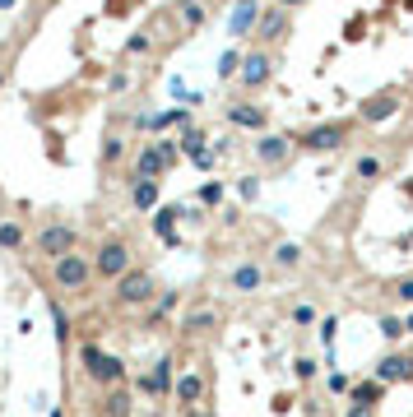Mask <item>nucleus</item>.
Here are the masks:
<instances>
[{
	"label": "nucleus",
	"instance_id": "obj_1",
	"mask_svg": "<svg viewBox=\"0 0 413 417\" xmlns=\"http://www.w3.org/2000/svg\"><path fill=\"white\" fill-rule=\"evenodd\" d=\"M349 135H353V121H321V125H311V130H302L292 144L302 154H339L349 144Z\"/></svg>",
	"mask_w": 413,
	"mask_h": 417
},
{
	"label": "nucleus",
	"instance_id": "obj_2",
	"mask_svg": "<svg viewBox=\"0 0 413 417\" xmlns=\"http://www.w3.org/2000/svg\"><path fill=\"white\" fill-rule=\"evenodd\" d=\"M79 362H84V371H89L93 385H103V389L125 385V362L121 357H112V353H103L98 343H84V348H79Z\"/></svg>",
	"mask_w": 413,
	"mask_h": 417
},
{
	"label": "nucleus",
	"instance_id": "obj_3",
	"mask_svg": "<svg viewBox=\"0 0 413 417\" xmlns=\"http://www.w3.org/2000/svg\"><path fill=\"white\" fill-rule=\"evenodd\" d=\"M130 269H135V255H130V246H125L121 237H107V241L98 246V255H93V274L107 278V283L125 278Z\"/></svg>",
	"mask_w": 413,
	"mask_h": 417
},
{
	"label": "nucleus",
	"instance_id": "obj_4",
	"mask_svg": "<svg viewBox=\"0 0 413 417\" xmlns=\"http://www.w3.org/2000/svg\"><path fill=\"white\" fill-rule=\"evenodd\" d=\"M93 278H98L93 274V260L89 255H79V250L75 255H61V260L51 264V283H56L61 293H84Z\"/></svg>",
	"mask_w": 413,
	"mask_h": 417
},
{
	"label": "nucleus",
	"instance_id": "obj_5",
	"mask_svg": "<svg viewBox=\"0 0 413 417\" xmlns=\"http://www.w3.org/2000/svg\"><path fill=\"white\" fill-rule=\"evenodd\" d=\"M79 250V232L70 228V223H46L42 232H37V255L42 260H61V255H75Z\"/></svg>",
	"mask_w": 413,
	"mask_h": 417
},
{
	"label": "nucleus",
	"instance_id": "obj_6",
	"mask_svg": "<svg viewBox=\"0 0 413 417\" xmlns=\"http://www.w3.org/2000/svg\"><path fill=\"white\" fill-rule=\"evenodd\" d=\"M153 297H158V283L149 269H130L125 278H116V306H149Z\"/></svg>",
	"mask_w": 413,
	"mask_h": 417
},
{
	"label": "nucleus",
	"instance_id": "obj_7",
	"mask_svg": "<svg viewBox=\"0 0 413 417\" xmlns=\"http://www.w3.org/2000/svg\"><path fill=\"white\" fill-rule=\"evenodd\" d=\"M371 376L381 380V385H409L413 380V353H404V348H390V353L371 367Z\"/></svg>",
	"mask_w": 413,
	"mask_h": 417
},
{
	"label": "nucleus",
	"instance_id": "obj_8",
	"mask_svg": "<svg viewBox=\"0 0 413 417\" xmlns=\"http://www.w3.org/2000/svg\"><path fill=\"white\" fill-rule=\"evenodd\" d=\"M270 75H274V56H270V51H246L237 84H242L246 93H261L265 84H270Z\"/></svg>",
	"mask_w": 413,
	"mask_h": 417
},
{
	"label": "nucleus",
	"instance_id": "obj_9",
	"mask_svg": "<svg viewBox=\"0 0 413 417\" xmlns=\"http://www.w3.org/2000/svg\"><path fill=\"white\" fill-rule=\"evenodd\" d=\"M358 116H362L367 125H385V121H395V116H399V89H381V93H371V98H362Z\"/></svg>",
	"mask_w": 413,
	"mask_h": 417
},
{
	"label": "nucleus",
	"instance_id": "obj_10",
	"mask_svg": "<svg viewBox=\"0 0 413 417\" xmlns=\"http://www.w3.org/2000/svg\"><path fill=\"white\" fill-rule=\"evenodd\" d=\"M172 163L163 154V144L149 139V144H139V158H135V181H158V176H168Z\"/></svg>",
	"mask_w": 413,
	"mask_h": 417
},
{
	"label": "nucleus",
	"instance_id": "obj_11",
	"mask_svg": "<svg viewBox=\"0 0 413 417\" xmlns=\"http://www.w3.org/2000/svg\"><path fill=\"white\" fill-rule=\"evenodd\" d=\"M228 125H237V130H256V135H270V111L256 107V102H228Z\"/></svg>",
	"mask_w": 413,
	"mask_h": 417
},
{
	"label": "nucleus",
	"instance_id": "obj_12",
	"mask_svg": "<svg viewBox=\"0 0 413 417\" xmlns=\"http://www.w3.org/2000/svg\"><path fill=\"white\" fill-rule=\"evenodd\" d=\"M228 288L237 297H251V293H261L265 288V264L261 260H242V264H232V274H228Z\"/></svg>",
	"mask_w": 413,
	"mask_h": 417
},
{
	"label": "nucleus",
	"instance_id": "obj_13",
	"mask_svg": "<svg viewBox=\"0 0 413 417\" xmlns=\"http://www.w3.org/2000/svg\"><path fill=\"white\" fill-rule=\"evenodd\" d=\"M186 218V209L182 204H158V209H153V237H158V241H163V246H177V241H182V237H177V223H182Z\"/></svg>",
	"mask_w": 413,
	"mask_h": 417
},
{
	"label": "nucleus",
	"instance_id": "obj_14",
	"mask_svg": "<svg viewBox=\"0 0 413 417\" xmlns=\"http://www.w3.org/2000/svg\"><path fill=\"white\" fill-rule=\"evenodd\" d=\"M292 149H297V144H292L288 135H261V139H256V158H261V167H283V163L292 158Z\"/></svg>",
	"mask_w": 413,
	"mask_h": 417
},
{
	"label": "nucleus",
	"instance_id": "obj_15",
	"mask_svg": "<svg viewBox=\"0 0 413 417\" xmlns=\"http://www.w3.org/2000/svg\"><path fill=\"white\" fill-rule=\"evenodd\" d=\"M204 394H209V380H204L200 371H182V376H177V385H172V399L182 403V408L204 403Z\"/></svg>",
	"mask_w": 413,
	"mask_h": 417
},
{
	"label": "nucleus",
	"instance_id": "obj_16",
	"mask_svg": "<svg viewBox=\"0 0 413 417\" xmlns=\"http://www.w3.org/2000/svg\"><path fill=\"white\" fill-rule=\"evenodd\" d=\"M256 24H261V0H232V19H228L232 37H256Z\"/></svg>",
	"mask_w": 413,
	"mask_h": 417
},
{
	"label": "nucleus",
	"instance_id": "obj_17",
	"mask_svg": "<svg viewBox=\"0 0 413 417\" xmlns=\"http://www.w3.org/2000/svg\"><path fill=\"white\" fill-rule=\"evenodd\" d=\"M172 367H177L172 357H158V362H153V371L139 380V389H144V394H153V399H168L172 385H177V380H172Z\"/></svg>",
	"mask_w": 413,
	"mask_h": 417
},
{
	"label": "nucleus",
	"instance_id": "obj_18",
	"mask_svg": "<svg viewBox=\"0 0 413 417\" xmlns=\"http://www.w3.org/2000/svg\"><path fill=\"white\" fill-rule=\"evenodd\" d=\"M256 37H261V42H283V37H288V10H283V5H270V10H261Z\"/></svg>",
	"mask_w": 413,
	"mask_h": 417
},
{
	"label": "nucleus",
	"instance_id": "obj_19",
	"mask_svg": "<svg viewBox=\"0 0 413 417\" xmlns=\"http://www.w3.org/2000/svg\"><path fill=\"white\" fill-rule=\"evenodd\" d=\"M177 329H182L186 339H200V334H209V329H218V311H214V306H195V311H186Z\"/></svg>",
	"mask_w": 413,
	"mask_h": 417
},
{
	"label": "nucleus",
	"instance_id": "obj_20",
	"mask_svg": "<svg viewBox=\"0 0 413 417\" xmlns=\"http://www.w3.org/2000/svg\"><path fill=\"white\" fill-rule=\"evenodd\" d=\"M385 389H390V385H381L376 376H371V380H358V385L349 389V403H353V408H371V413H376L381 399H385Z\"/></svg>",
	"mask_w": 413,
	"mask_h": 417
},
{
	"label": "nucleus",
	"instance_id": "obj_21",
	"mask_svg": "<svg viewBox=\"0 0 413 417\" xmlns=\"http://www.w3.org/2000/svg\"><path fill=\"white\" fill-rule=\"evenodd\" d=\"M385 176V158L381 154H358L353 158V181L358 185H376Z\"/></svg>",
	"mask_w": 413,
	"mask_h": 417
},
{
	"label": "nucleus",
	"instance_id": "obj_22",
	"mask_svg": "<svg viewBox=\"0 0 413 417\" xmlns=\"http://www.w3.org/2000/svg\"><path fill=\"white\" fill-rule=\"evenodd\" d=\"M158 200H163V181H130V204L139 214H153Z\"/></svg>",
	"mask_w": 413,
	"mask_h": 417
},
{
	"label": "nucleus",
	"instance_id": "obj_23",
	"mask_svg": "<svg viewBox=\"0 0 413 417\" xmlns=\"http://www.w3.org/2000/svg\"><path fill=\"white\" fill-rule=\"evenodd\" d=\"M177 19H182L186 33H200L204 28V19H209V10H204L200 0H182V5H177Z\"/></svg>",
	"mask_w": 413,
	"mask_h": 417
},
{
	"label": "nucleus",
	"instance_id": "obj_24",
	"mask_svg": "<svg viewBox=\"0 0 413 417\" xmlns=\"http://www.w3.org/2000/svg\"><path fill=\"white\" fill-rule=\"evenodd\" d=\"M103 417H130V389L116 385L103 394Z\"/></svg>",
	"mask_w": 413,
	"mask_h": 417
},
{
	"label": "nucleus",
	"instance_id": "obj_25",
	"mask_svg": "<svg viewBox=\"0 0 413 417\" xmlns=\"http://www.w3.org/2000/svg\"><path fill=\"white\" fill-rule=\"evenodd\" d=\"M24 237H28V232H24L19 218H5V223H0V250H19L24 246Z\"/></svg>",
	"mask_w": 413,
	"mask_h": 417
},
{
	"label": "nucleus",
	"instance_id": "obj_26",
	"mask_svg": "<svg viewBox=\"0 0 413 417\" xmlns=\"http://www.w3.org/2000/svg\"><path fill=\"white\" fill-rule=\"evenodd\" d=\"M177 149H182L186 158H200V154H204V130H195V125H186L182 135H177Z\"/></svg>",
	"mask_w": 413,
	"mask_h": 417
},
{
	"label": "nucleus",
	"instance_id": "obj_27",
	"mask_svg": "<svg viewBox=\"0 0 413 417\" xmlns=\"http://www.w3.org/2000/svg\"><path fill=\"white\" fill-rule=\"evenodd\" d=\"M302 255H306V250L297 246V241H279V246H274V264H279V269H297Z\"/></svg>",
	"mask_w": 413,
	"mask_h": 417
},
{
	"label": "nucleus",
	"instance_id": "obj_28",
	"mask_svg": "<svg viewBox=\"0 0 413 417\" xmlns=\"http://www.w3.org/2000/svg\"><path fill=\"white\" fill-rule=\"evenodd\" d=\"M223 195H228V185H223V181H204V185L195 190L200 209H218V204H223Z\"/></svg>",
	"mask_w": 413,
	"mask_h": 417
},
{
	"label": "nucleus",
	"instance_id": "obj_29",
	"mask_svg": "<svg viewBox=\"0 0 413 417\" xmlns=\"http://www.w3.org/2000/svg\"><path fill=\"white\" fill-rule=\"evenodd\" d=\"M242 56H246V51L228 46V51L218 56V79H237V75H242Z\"/></svg>",
	"mask_w": 413,
	"mask_h": 417
},
{
	"label": "nucleus",
	"instance_id": "obj_30",
	"mask_svg": "<svg viewBox=\"0 0 413 417\" xmlns=\"http://www.w3.org/2000/svg\"><path fill=\"white\" fill-rule=\"evenodd\" d=\"M335 334H339V315H321L316 320V339H321L325 353H335Z\"/></svg>",
	"mask_w": 413,
	"mask_h": 417
},
{
	"label": "nucleus",
	"instance_id": "obj_31",
	"mask_svg": "<svg viewBox=\"0 0 413 417\" xmlns=\"http://www.w3.org/2000/svg\"><path fill=\"white\" fill-rule=\"evenodd\" d=\"M404 334H409V329H404V315L385 311V315H381V339H385V343H399Z\"/></svg>",
	"mask_w": 413,
	"mask_h": 417
},
{
	"label": "nucleus",
	"instance_id": "obj_32",
	"mask_svg": "<svg viewBox=\"0 0 413 417\" xmlns=\"http://www.w3.org/2000/svg\"><path fill=\"white\" fill-rule=\"evenodd\" d=\"M390 302L413 311V274H404V278H395V283H390Z\"/></svg>",
	"mask_w": 413,
	"mask_h": 417
},
{
	"label": "nucleus",
	"instance_id": "obj_33",
	"mask_svg": "<svg viewBox=\"0 0 413 417\" xmlns=\"http://www.w3.org/2000/svg\"><path fill=\"white\" fill-rule=\"evenodd\" d=\"M177 311V293H158V302H153V311H149V324H163Z\"/></svg>",
	"mask_w": 413,
	"mask_h": 417
},
{
	"label": "nucleus",
	"instance_id": "obj_34",
	"mask_svg": "<svg viewBox=\"0 0 413 417\" xmlns=\"http://www.w3.org/2000/svg\"><path fill=\"white\" fill-rule=\"evenodd\" d=\"M121 158H125V139L121 135H107V139H103V167L121 163Z\"/></svg>",
	"mask_w": 413,
	"mask_h": 417
},
{
	"label": "nucleus",
	"instance_id": "obj_35",
	"mask_svg": "<svg viewBox=\"0 0 413 417\" xmlns=\"http://www.w3.org/2000/svg\"><path fill=\"white\" fill-rule=\"evenodd\" d=\"M51 324H56V343H70V315H65V306L61 302H51Z\"/></svg>",
	"mask_w": 413,
	"mask_h": 417
},
{
	"label": "nucleus",
	"instance_id": "obj_36",
	"mask_svg": "<svg viewBox=\"0 0 413 417\" xmlns=\"http://www.w3.org/2000/svg\"><path fill=\"white\" fill-rule=\"evenodd\" d=\"M237 200H242V204L261 200V176H237Z\"/></svg>",
	"mask_w": 413,
	"mask_h": 417
},
{
	"label": "nucleus",
	"instance_id": "obj_37",
	"mask_svg": "<svg viewBox=\"0 0 413 417\" xmlns=\"http://www.w3.org/2000/svg\"><path fill=\"white\" fill-rule=\"evenodd\" d=\"M144 51H153V37L149 33H130L125 37V56H144Z\"/></svg>",
	"mask_w": 413,
	"mask_h": 417
},
{
	"label": "nucleus",
	"instance_id": "obj_38",
	"mask_svg": "<svg viewBox=\"0 0 413 417\" xmlns=\"http://www.w3.org/2000/svg\"><path fill=\"white\" fill-rule=\"evenodd\" d=\"M353 385H358V380H353V376H344V371H330V376H325V389H330V394H349Z\"/></svg>",
	"mask_w": 413,
	"mask_h": 417
},
{
	"label": "nucleus",
	"instance_id": "obj_39",
	"mask_svg": "<svg viewBox=\"0 0 413 417\" xmlns=\"http://www.w3.org/2000/svg\"><path fill=\"white\" fill-rule=\"evenodd\" d=\"M292 324H297V329H311V324H316V306H311V302H297V306H292Z\"/></svg>",
	"mask_w": 413,
	"mask_h": 417
},
{
	"label": "nucleus",
	"instance_id": "obj_40",
	"mask_svg": "<svg viewBox=\"0 0 413 417\" xmlns=\"http://www.w3.org/2000/svg\"><path fill=\"white\" fill-rule=\"evenodd\" d=\"M125 89H130V75H125V70H112L107 75V93L116 98V93H125Z\"/></svg>",
	"mask_w": 413,
	"mask_h": 417
},
{
	"label": "nucleus",
	"instance_id": "obj_41",
	"mask_svg": "<svg viewBox=\"0 0 413 417\" xmlns=\"http://www.w3.org/2000/svg\"><path fill=\"white\" fill-rule=\"evenodd\" d=\"M292 371H297V380H311V376H316V357H297Z\"/></svg>",
	"mask_w": 413,
	"mask_h": 417
},
{
	"label": "nucleus",
	"instance_id": "obj_42",
	"mask_svg": "<svg viewBox=\"0 0 413 417\" xmlns=\"http://www.w3.org/2000/svg\"><path fill=\"white\" fill-rule=\"evenodd\" d=\"M344 37H349V42H362V19H353V24H349V33H344Z\"/></svg>",
	"mask_w": 413,
	"mask_h": 417
},
{
	"label": "nucleus",
	"instance_id": "obj_43",
	"mask_svg": "<svg viewBox=\"0 0 413 417\" xmlns=\"http://www.w3.org/2000/svg\"><path fill=\"white\" fill-rule=\"evenodd\" d=\"M182 417H209V408H204V403H195V408H182Z\"/></svg>",
	"mask_w": 413,
	"mask_h": 417
},
{
	"label": "nucleus",
	"instance_id": "obj_44",
	"mask_svg": "<svg viewBox=\"0 0 413 417\" xmlns=\"http://www.w3.org/2000/svg\"><path fill=\"white\" fill-rule=\"evenodd\" d=\"M349 417H376V413H371V408H353L349 403Z\"/></svg>",
	"mask_w": 413,
	"mask_h": 417
},
{
	"label": "nucleus",
	"instance_id": "obj_45",
	"mask_svg": "<svg viewBox=\"0 0 413 417\" xmlns=\"http://www.w3.org/2000/svg\"><path fill=\"white\" fill-rule=\"evenodd\" d=\"M19 0H0V15H10V10H15Z\"/></svg>",
	"mask_w": 413,
	"mask_h": 417
},
{
	"label": "nucleus",
	"instance_id": "obj_46",
	"mask_svg": "<svg viewBox=\"0 0 413 417\" xmlns=\"http://www.w3.org/2000/svg\"><path fill=\"white\" fill-rule=\"evenodd\" d=\"M404 329H409V334H413V311H404Z\"/></svg>",
	"mask_w": 413,
	"mask_h": 417
},
{
	"label": "nucleus",
	"instance_id": "obj_47",
	"mask_svg": "<svg viewBox=\"0 0 413 417\" xmlns=\"http://www.w3.org/2000/svg\"><path fill=\"white\" fill-rule=\"evenodd\" d=\"M279 5H283V10H292V5H306V0H279Z\"/></svg>",
	"mask_w": 413,
	"mask_h": 417
},
{
	"label": "nucleus",
	"instance_id": "obj_48",
	"mask_svg": "<svg viewBox=\"0 0 413 417\" xmlns=\"http://www.w3.org/2000/svg\"><path fill=\"white\" fill-rule=\"evenodd\" d=\"M5 79H10V65H0V84H5Z\"/></svg>",
	"mask_w": 413,
	"mask_h": 417
},
{
	"label": "nucleus",
	"instance_id": "obj_49",
	"mask_svg": "<svg viewBox=\"0 0 413 417\" xmlns=\"http://www.w3.org/2000/svg\"><path fill=\"white\" fill-rule=\"evenodd\" d=\"M385 5H395V0H385Z\"/></svg>",
	"mask_w": 413,
	"mask_h": 417
},
{
	"label": "nucleus",
	"instance_id": "obj_50",
	"mask_svg": "<svg viewBox=\"0 0 413 417\" xmlns=\"http://www.w3.org/2000/svg\"><path fill=\"white\" fill-rule=\"evenodd\" d=\"M409 98H413V89H409Z\"/></svg>",
	"mask_w": 413,
	"mask_h": 417
}]
</instances>
